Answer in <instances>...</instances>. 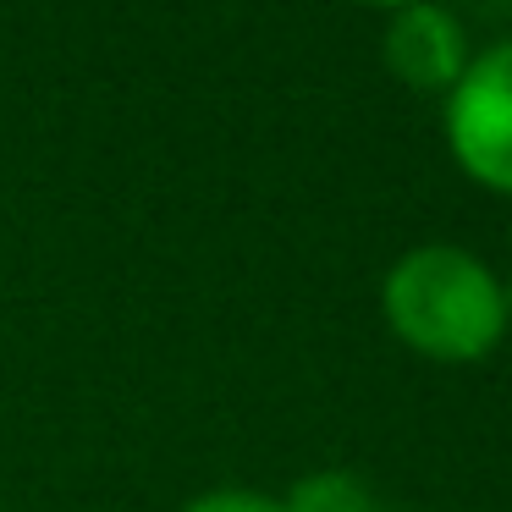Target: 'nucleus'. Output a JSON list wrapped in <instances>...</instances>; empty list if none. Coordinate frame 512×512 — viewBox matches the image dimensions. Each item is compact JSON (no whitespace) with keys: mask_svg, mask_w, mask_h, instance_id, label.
I'll use <instances>...</instances> for the list:
<instances>
[{"mask_svg":"<svg viewBox=\"0 0 512 512\" xmlns=\"http://www.w3.org/2000/svg\"><path fill=\"white\" fill-rule=\"evenodd\" d=\"M380 309L397 342L435 364H474L507 331V303L490 265L446 243L402 254L380 287Z\"/></svg>","mask_w":512,"mask_h":512,"instance_id":"1","label":"nucleus"},{"mask_svg":"<svg viewBox=\"0 0 512 512\" xmlns=\"http://www.w3.org/2000/svg\"><path fill=\"white\" fill-rule=\"evenodd\" d=\"M358 6H380V12H402V6H419V0H358Z\"/></svg>","mask_w":512,"mask_h":512,"instance_id":"6","label":"nucleus"},{"mask_svg":"<svg viewBox=\"0 0 512 512\" xmlns=\"http://www.w3.org/2000/svg\"><path fill=\"white\" fill-rule=\"evenodd\" d=\"M446 144L490 193H512V39L468 61L446 100Z\"/></svg>","mask_w":512,"mask_h":512,"instance_id":"2","label":"nucleus"},{"mask_svg":"<svg viewBox=\"0 0 512 512\" xmlns=\"http://www.w3.org/2000/svg\"><path fill=\"white\" fill-rule=\"evenodd\" d=\"M501 303H507V320H512V281L501 287Z\"/></svg>","mask_w":512,"mask_h":512,"instance_id":"7","label":"nucleus"},{"mask_svg":"<svg viewBox=\"0 0 512 512\" xmlns=\"http://www.w3.org/2000/svg\"><path fill=\"white\" fill-rule=\"evenodd\" d=\"M386 67L419 94H441V89L452 94L457 78L468 72V39H463V28H457V17L441 12V6H430V0L391 12Z\"/></svg>","mask_w":512,"mask_h":512,"instance_id":"3","label":"nucleus"},{"mask_svg":"<svg viewBox=\"0 0 512 512\" xmlns=\"http://www.w3.org/2000/svg\"><path fill=\"white\" fill-rule=\"evenodd\" d=\"M287 512H380L375 490L358 474H342V468H320V474H303L298 485L281 501Z\"/></svg>","mask_w":512,"mask_h":512,"instance_id":"4","label":"nucleus"},{"mask_svg":"<svg viewBox=\"0 0 512 512\" xmlns=\"http://www.w3.org/2000/svg\"><path fill=\"white\" fill-rule=\"evenodd\" d=\"M182 512H287L276 496H265V490H243V485H221V490H204V496H193Z\"/></svg>","mask_w":512,"mask_h":512,"instance_id":"5","label":"nucleus"}]
</instances>
